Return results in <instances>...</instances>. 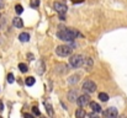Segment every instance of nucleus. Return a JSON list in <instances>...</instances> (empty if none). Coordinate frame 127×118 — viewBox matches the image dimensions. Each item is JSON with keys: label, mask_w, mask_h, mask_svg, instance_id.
<instances>
[{"label": "nucleus", "mask_w": 127, "mask_h": 118, "mask_svg": "<svg viewBox=\"0 0 127 118\" xmlns=\"http://www.w3.org/2000/svg\"><path fill=\"white\" fill-rule=\"evenodd\" d=\"M58 38H61L62 41H73L74 38H77L78 36H80V33L77 31V30H73V28H65V30H62L57 33Z\"/></svg>", "instance_id": "nucleus-1"}, {"label": "nucleus", "mask_w": 127, "mask_h": 118, "mask_svg": "<svg viewBox=\"0 0 127 118\" xmlns=\"http://www.w3.org/2000/svg\"><path fill=\"white\" fill-rule=\"evenodd\" d=\"M83 63H84V58L80 54H73L69 59V64L72 68H79L83 65Z\"/></svg>", "instance_id": "nucleus-2"}, {"label": "nucleus", "mask_w": 127, "mask_h": 118, "mask_svg": "<svg viewBox=\"0 0 127 118\" xmlns=\"http://www.w3.org/2000/svg\"><path fill=\"white\" fill-rule=\"evenodd\" d=\"M72 52H73V49L69 46H58L56 49V53L59 57H68L72 54Z\"/></svg>", "instance_id": "nucleus-3"}, {"label": "nucleus", "mask_w": 127, "mask_h": 118, "mask_svg": "<svg viewBox=\"0 0 127 118\" xmlns=\"http://www.w3.org/2000/svg\"><path fill=\"white\" fill-rule=\"evenodd\" d=\"M82 89L84 90L85 92H89V94H93L96 91V84L93 81V80H85L83 82V86Z\"/></svg>", "instance_id": "nucleus-4"}, {"label": "nucleus", "mask_w": 127, "mask_h": 118, "mask_svg": "<svg viewBox=\"0 0 127 118\" xmlns=\"http://www.w3.org/2000/svg\"><path fill=\"white\" fill-rule=\"evenodd\" d=\"M77 103H78L79 107H84V106H86V105H89V103H90V96L86 95V94L78 96V98H77Z\"/></svg>", "instance_id": "nucleus-5"}, {"label": "nucleus", "mask_w": 127, "mask_h": 118, "mask_svg": "<svg viewBox=\"0 0 127 118\" xmlns=\"http://www.w3.org/2000/svg\"><path fill=\"white\" fill-rule=\"evenodd\" d=\"M53 7H54V10H56L57 12H59V14H65L67 10H68V6H67L64 2H59V1L54 2V4H53Z\"/></svg>", "instance_id": "nucleus-6"}, {"label": "nucleus", "mask_w": 127, "mask_h": 118, "mask_svg": "<svg viewBox=\"0 0 127 118\" xmlns=\"http://www.w3.org/2000/svg\"><path fill=\"white\" fill-rule=\"evenodd\" d=\"M117 115H119V112H117V110L115 107H110V108H107L104 112V116L107 118H115V117H117Z\"/></svg>", "instance_id": "nucleus-7"}, {"label": "nucleus", "mask_w": 127, "mask_h": 118, "mask_svg": "<svg viewBox=\"0 0 127 118\" xmlns=\"http://www.w3.org/2000/svg\"><path fill=\"white\" fill-rule=\"evenodd\" d=\"M83 65H84V68H85L86 71L91 70V68H93V60H91V58H86V59H84Z\"/></svg>", "instance_id": "nucleus-8"}, {"label": "nucleus", "mask_w": 127, "mask_h": 118, "mask_svg": "<svg viewBox=\"0 0 127 118\" xmlns=\"http://www.w3.org/2000/svg\"><path fill=\"white\" fill-rule=\"evenodd\" d=\"M12 25H14L15 27H17V28H21V27H24V21H22L20 17H15V19L12 20Z\"/></svg>", "instance_id": "nucleus-9"}, {"label": "nucleus", "mask_w": 127, "mask_h": 118, "mask_svg": "<svg viewBox=\"0 0 127 118\" xmlns=\"http://www.w3.org/2000/svg\"><path fill=\"white\" fill-rule=\"evenodd\" d=\"M89 105H90V108H91L94 112H96V113L101 112V107H100L99 103H96V102H90Z\"/></svg>", "instance_id": "nucleus-10"}, {"label": "nucleus", "mask_w": 127, "mask_h": 118, "mask_svg": "<svg viewBox=\"0 0 127 118\" xmlns=\"http://www.w3.org/2000/svg\"><path fill=\"white\" fill-rule=\"evenodd\" d=\"M19 39H20L21 42H27V41L30 39V35L26 33V32H24V33H21V35L19 36Z\"/></svg>", "instance_id": "nucleus-11"}, {"label": "nucleus", "mask_w": 127, "mask_h": 118, "mask_svg": "<svg viewBox=\"0 0 127 118\" xmlns=\"http://www.w3.org/2000/svg\"><path fill=\"white\" fill-rule=\"evenodd\" d=\"M86 116V113H85V111L83 108H79L77 112H75V117L77 118H84Z\"/></svg>", "instance_id": "nucleus-12"}, {"label": "nucleus", "mask_w": 127, "mask_h": 118, "mask_svg": "<svg viewBox=\"0 0 127 118\" xmlns=\"http://www.w3.org/2000/svg\"><path fill=\"white\" fill-rule=\"evenodd\" d=\"M35 81H36V79L33 78V76H29V78H26V85L27 86H32L33 84H35Z\"/></svg>", "instance_id": "nucleus-13"}, {"label": "nucleus", "mask_w": 127, "mask_h": 118, "mask_svg": "<svg viewBox=\"0 0 127 118\" xmlns=\"http://www.w3.org/2000/svg\"><path fill=\"white\" fill-rule=\"evenodd\" d=\"M19 69H20L21 73H26V71L29 70V67H27L25 63H20V64H19Z\"/></svg>", "instance_id": "nucleus-14"}, {"label": "nucleus", "mask_w": 127, "mask_h": 118, "mask_svg": "<svg viewBox=\"0 0 127 118\" xmlns=\"http://www.w3.org/2000/svg\"><path fill=\"white\" fill-rule=\"evenodd\" d=\"M99 98H100V101L106 102V101L109 100V96H107V94H105V92H100V94H99Z\"/></svg>", "instance_id": "nucleus-15"}, {"label": "nucleus", "mask_w": 127, "mask_h": 118, "mask_svg": "<svg viewBox=\"0 0 127 118\" xmlns=\"http://www.w3.org/2000/svg\"><path fill=\"white\" fill-rule=\"evenodd\" d=\"M68 97H69V101H77V98H78V96L75 95L74 91L69 92V94H68Z\"/></svg>", "instance_id": "nucleus-16"}, {"label": "nucleus", "mask_w": 127, "mask_h": 118, "mask_svg": "<svg viewBox=\"0 0 127 118\" xmlns=\"http://www.w3.org/2000/svg\"><path fill=\"white\" fill-rule=\"evenodd\" d=\"M78 78H79V75H78V74H77V75H73V76H70V78H69L68 82H69V84H75V82L78 81Z\"/></svg>", "instance_id": "nucleus-17"}, {"label": "nucleus", "mask_w": 127, "mask_h": 118, "mask_svg": "<svg viewBox=\"0 0 127 118\" xmlns=\"http://www.w3.org/2000/svg\"><path fill=\"white\" fill-rule=\"evenodd\" d=\"M15 10H16V14H17V15H21L22 11H24V7H22L21 5H16V6H15Z\"/></svg>", "instance_id": "nucleus-18"}, {"label": "nucleus", "mask_w": 127, "mask_h": 118, "mask_svg": "<svg viewBox=\"0 0 127 118\" xmlns=\"http://www.w3.org/2000/svg\"><path fill=\"white\" fill-rule=\"evenodd\" d=\"M44 106H46V108H47V112H48V115H49V116H52V115H53V110H52V106H49V105H48L47 102L44 103Z\"/></svg>", "instance_id": "nucleus-19"}, {"label": "nucleus", "mask_w": 127, "mask_h": 118, "mask_svg": "<svg viewBox=\"0 0 127 118\" xmlns=\"http://www.w3.org/2000/svg\"><path fill=\"white\" fill-rule=\"evenodd\" d=\"M30 5H31V7H37L40 5V0H32Z\"/></svg>", "instance_id": "nucleus-20"}, {"label": "nucleus", "mask_w": 127, "mask_h": 118, "mask_svg": "<svg viewBox=\"0 0 127 118\" xmlns=\"http://www.w3.org/2000/svg\"><path fill=\"white\" fill-rule=\"evenodd\" d=\"M7 81H9L10 84H12V82L15 81V78H14L12 74H9V75H7Z\"/></svg>", "instance_id": "nucleus-21"}, {"label": "nucleus", "mask_w": 127, "mask_h": 118, "mask_svg": "<svg viewBox=\"0 0 127 118\" xmlns=\"http://www.w3.org/2000/svg\"><path fill=\"white\" fill-rule=\"evenodd\" d=\"M32 111H33V113H35L36 116H41V112H40V110H38L37 107H33V108H32Z\"/></svg>", "instance_id": "nucleus-22"}, {"label": "nucleus", "mask_w": 127, "mask_h": 118, "mask_svg": "<svg viewBox=\"0 0 127 118\" xmlns=\"http://www.w3.org/2000/svg\"><path fill=\"white\" fill-rule=\"evenodd\" d=\"M2 110H4V103H2V102H1V100H0V112H1Z\"/></svg>", "instance_id": "nucleus-23"}, {"label": "nucleus", "mask_w": 127, "mask_h": 118, "mask_svg": "<svg viewBox=\"0 0 127 118\" xmlns=\"http://www.w3.org/2000/svg\"><path fill=\"white\" fill-rule=\"evenodd\" d=\"M84 0H73V2H75V4H79V2H83Z\"/></svg>", "instance_id": "nucleus-24"}, {"label": "nucleus", "mask_w": 127, "mask_h": 118, "mask_svg": "<svg viewBox=\"0 0 127 118\" xmlns=\"http://www.w3.org/2000/svg\"><path fill=\"white\" fill-rule=\"evenodd\" d=\"M27 57H29V58H30V60H32V59H33V55H32V54H29V55H27Z\"/></svg>", "instance_id": "nucleus-25"}, {"label": "nucleus", "mask_w": 127, "mask_h": 118, "mask_svg": "<svg viewBox=\"0 0 127 118\" xmlns=\"http://www.w3.org/2000/svg\"><path fill=\"white\" fill-rule=\"evenodd\" d=\"M24 116H25V117H27V118H30V117H31V115H29V113H25Z\"/></svg>", "instance_id": "nucleus-26"}, {"label": "nucleus", "mask_w": 127, "mask_h": 118, "mask_svg": "<svg viewBox=\"0 0 127 118\" xmlns=\"http://www.w3.org/2000/svg\"><path fill=\"white\" fill-rule=\"evenodd\" d=\"M2 6H4V2H2V1H1V0H0V9H1V7H2Z\"/></svg>", "instance_id": "nucleus-27"}]
</instances>
